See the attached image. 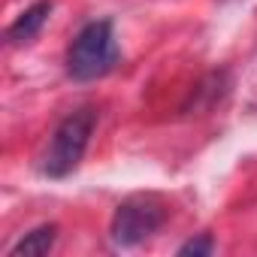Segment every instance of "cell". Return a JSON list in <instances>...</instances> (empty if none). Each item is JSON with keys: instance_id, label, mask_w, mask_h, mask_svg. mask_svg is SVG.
Segmentation results:
<instances>
[{"instance_id": "5", "label": "cell", "mask_w": 257, "mask_h": 257, "mask_svg": "<svg viewBox=\"0 0 257 257\" xmlns=\"http://www.w3.org/2000/svg\"><path fill=\"white\" fill-rule=\"evenodd\" d=\"M55 239H58V227L55 224H40L10 248V257H43L55 248Z\"/></svg>"}, {"instance_id": "3", "label": "cell", "mask_w": 257, "mask_h": 257, "mask_svg": "<svg viewBox=\"0 0 257 257\" xmlns=\"http://www.w3.org/2000/svg\"><path fill=\"white\" fill-rule=\"evenodd\" d=\"M167 221V206L158 194H131L121 200L109 221V242L115 248H137L152 239Z\"/></svg>"}, {"instance_id": "2", "label": "cell", "mask_w": 257, "mask_h": 257, "mask_svg": "<svg viewBox=\"0 0 257 257\" xmlns=\"http://www.w3.org/2000/svg\"><path fill=\"white\" fill-rule=\"evenodd\" d=\"M121 52L115 43V28L109 19L88 22L64 52V70L73 82H97L109 76L118 64Z\"/></svg>"}, {"instance_id": "1", "label": "cell", "mask_w": 257, "mask_h": 257, "mask_svg": "<svg viewBox=\"0 0 257 257\" xmlns=\"http://www.w3.org/2000/svg\"><path fill=\"white\" fill-rule=\"evenodd\" d=\"M97 109L94 106H79L67 112L58 127L52 131L46 149L37 158V173L46 179H67L82 167V158L91 146V137L97 131Z\"/></svg>"}, {"instance_id": "6", "label": "cell", "mask_w": 257, "mask_h": 257, "mask_svg": "<svg viewBox=\"0 0 257 257\" xmlns=\"http://www.w3.org/2000/svg\"><path fill=\"white\" fill-rule=\"evenodd\" d=\"M215 251V239H212V233H200V236H194V239H188L185 245H179V257H209Z\"/></svg>"}, {"instance_id": "4", "label": "cell", "mask_w": 257, "mask_h": 257, "mask_svg": "<svg viewBox=\"0 0 257 257\" xmlns=\"http://www.w3.org/2000/svg\"><path fill=\"white\" fill-rule=\"evenodd\" d=\"M52 10H55L52 0H37V4H31L25 13H19L16 22L7 28V40H10V46H28V43H34L37 34L46 28Z\"/></svg>"}]
</instances>
